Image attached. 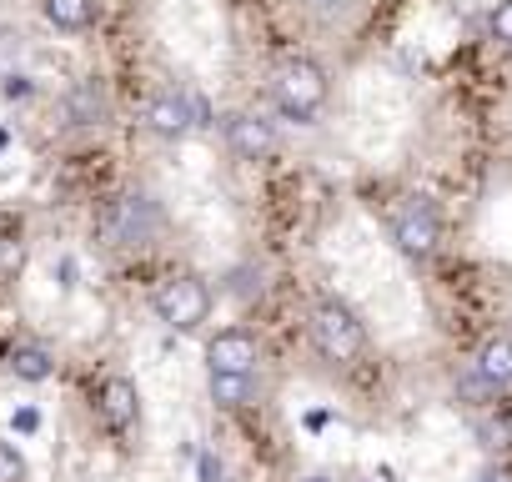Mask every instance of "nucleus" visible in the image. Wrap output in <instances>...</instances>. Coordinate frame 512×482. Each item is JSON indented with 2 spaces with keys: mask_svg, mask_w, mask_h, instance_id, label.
Segmentation results:
<instances>
[{
  "mask_svg": "<svg viewBox=\"0 0 512 482\" xmlns=\"http://www.w3.org/2000/svg\"><path fill=\"white\" fill-rule=\"evenodd\" d=\"M96 16V0H46V21L61 31H86Z\"/></svg>",
  "mask_w": 512,
  "mask_h": 482,
  "instance_id": "obj_14",
  "label": "nucleus"
},
{
  "mask_svg": "<svg viewBox=\"0 0 512 482\" xmlns=\"http://www.w3.org/2000/svg\"><path fill=\"white\" fill-rule=\"evenodd\" d=\"M256 362H262V347H256L251 332L231 327V332H216L206 342V372H236V377H251Z\"/></svg>",
  "mask_w": 512,
  "mask_h": 482,
  "instance_id": "obj_7",
  "label": "nucleus"
},
{
  "mask_svg": "<svg viewBox=\"0 0 512 482\" xmlns=\"http://www.w3.org/2000/svg\"><path fill=\"white\" fill-rule=\"evenodd\" d=\"M211 402L216 407H251L256 402V377H236V372H211Z\"/></svg>",
  "mask_w": 512,
  "mask_h": 482,
  "instance_id": "obj_12",
  "label": "nucleus"
},
{
  "mask_svg": "<svg viewBox=\"0 0 512 482\" xmlns=\"http://www.w3.org/2000/svg\"><path fill=\"white\" fill-rule=\"evenodd\" d=\"M96 407H101V422H106L111 432H131L136 417H141V397H136V387H131L126 377H106Z\"/></svg>",
  "mask_w": 512,
  "mask_h": 482,
  "instance_id": "obj_9",
  "label": "nucleus"
},
{
  "mask_svg": "<svg viewBox=\"0 0 512 482\" xmlns=\"http://www.w3.org/2000/svg\"><path fill=\"white\" fill-rule=\"evenodd\" d=\"M6 367H11V377H21V382H46V377L56 372V362H51V352H46L41 342H16L11 357H6Z\"/></svg>",
  "mask_w": 512,
  "mask_h": 482,
  "instance_id": "obj_11",
  "label": "nucleus"
},
{
  "mask_svg": "<svg viewBox=\"0 0 512 482\" xmlns=\"http://www.w3.org/2000/svg\"><path fill=\"white\" fill-rule=\"evenodd\" d=\"M307 6L322 16H342V11H352V0H307Z\"/></svg>",
  "mask_w": 512,
  "mask_h": 482,
  "instance_id": "obj_18",
  "label": "nucleus"
},
{
  "mask_svg": "<svg viewBox=\"0 0 512 482\" xmlns=\"http://www.w3.org/2000/svg\"><path fill=\"white\" fill-rule=\"evenodd\" d=\"M201 482H226V472H221L216 457H201Z\"/></svg>",
  "mask_w": 512,
  "mask_h": 482,
  "instance_id": "obj_19",
  "label": "nucleus"
},
{
  "mask_svg": "<svg viewBox=\"0 0 512 482\" xmlns=\"http://www.w3.org/2000/svg\"><path fill=\"white\" fill-rule=\"evenodd\" d=\"M151 307H156V317H161L171 332H196V327L211 317V287H206L201 277L181 272V277H166V282L156 287Z\"/></svg>",
  "mask_w": 512,
  "mask_h": 482,
  "instance_id": "obj_4",
  "label": "nucleus"
},
{
  "mask_svg": "<svg viewBox=\"0 0 512 482\" xmlns=\"http://www.w3.org/2000/svg\"><path fill=\"white\" fill-rule=\"evenodd\" d=\"M477 482H512V472H507V467H482Z\"/></svg>",
  "mask_w": 512,
  "mask_h": 482,
  "instance_id": "obj_21",
  "label": "nucleus"
},
{
  "mask_svg": "<svg viewBox=\"0 0 512 482\" xmlns=\"http://www.w3.org/2000/svg\"><path fill=\"white\" fill-rule=\"evenodd\" d=\"M196 126H206V101L201 96H191V91H161V96H151V106H146V131L151 136H161V141H181V136H191Z\"/></svg>",
  "mask_w": 512,
  "mask_h": 482,
  "instance_id": "obj_6",
  "label": "nucleus"
},
{
  "mask_svg": "<svg viewBox=\"0 0 512 482\" xmlns=\"http://www.w3.org/2000/svg\"><path fill=\"white\" fill-rule=\"evenodd\" d=\"M226 146H231L236 161H267V156L277 151V131H272V121H262V116L236 111V116H226Z\"/></svg>",
  "mask_w": 512,
  "mask_h": 482,
  "instance_id": "obj_8",
  "label": "nucleus"
},
{
  "mask_svg": "<svg viewBox=\"0 0 512 482\" xmlns=\"http://www.w3.org/2000/svg\"><path fill=\"white\" fill-rule=\"evenodd\" d=\"M0 482H26V457L11 442H0Z\"/></svg>",
  "mask_w": 512,
  "mask_h": 482,
  "instance_id": "obj_15",
  "label": "nucleus"
},
{
  "mask_svg": "<svg viewBox=\"0 0 512 482\" xmlns=\"http://www.w3.org/2000/svg\"><path fill=\"white\" fill-rule=\"evenodd\" d=\"M487 31H492L502 46H512V0H497V11L487 16Z\"/></svg>",
  "mask_w": 512,
  "mask_h": 482,
  "instance_id": "obj_17",
  "label": "nucleus"
},
{
  "mask_svg": "<svg viewBox=\"0 0 512 482\" xmlns=\"http://www.w3.org/2000/svg\"><path fill=\"white\" fill-rule=\"evenodd\" d=\"M231 292H236L241 302H256V297H262V272H256V267H241V272L231 277Z\"/></svg>",
  "mask_w": 512,
  "mask_h": 482,
  "instance_id": "obj_16",
  "label": "nucleus"
},
{
  "mask_svg": "<svg viewBox=\"0 0 512 482\" xmlns=\"http://www.w3.org/2000/svg\"><path fill=\"white\" fill-rule=\"evenodd\" d=\"M272 101H277L282 121L312 126L322 116V106H327V71L317 61H287L272 76Z\"/></svg>",
  "mask_w": 512,
  "mask_h": 482,
  "instance_id": "obj_1",
  "label": "nucleus"
},
{
  "mask_svg": "<svg viewBox=\"0 0 512 482\" xmlns=\"http://www.w3.org/2000/svg\"><path fill=\"white\" fill-rule=\"evenodd\" d=\"M66 116H71V126H96V121L106 116V96H101V86H96V81H81V86L66 96Z\"/></svg>",
  "mask_w": 512,
  "mask_h": 482,
  "instance_id": "obj_13",
  "label": "nucleus"
},
{
  "mask_svg": "<svg viewBox=\"0 0 512 482\" xmlns=\"http://www.w3.org/2000/svg\"><path fill=\"white\" fill-rule=\"evenodd\" d=\"M161 231V206L141 191H126V196H111L101 206V236L106 247H146V241Z\"/></svg>",
  "mask_w": 512,
  "mask_h": 482,
  "instance_id": "obj_3",
  "label": "nucleus"
},
{
  "mask_svg": "<svg viewBox=\"0 0 512 482\" xmlns=\"http://www.w3.org/2000/svg\"><path fill=\"white\" fill-rule=\"evenodd\" d=\"M312 337L327 362H357L367 352V327L342 297H322L312 307Z\"/></svg>",
  "mask_w": 512,
  "mask_h": 482,
  "instance_id": "obj_2",
  "label": "nucleus"
},
{
  "mask_svg": "<svg viewBox=\"0 0 512 482\" xmlns=\"http://www.w3.org/2000/svg\"><path fill=\"white\" fill-rule=\"evenodd\" d=\"M392 241H397V252L412 257V262H427L437 252V241H442V216L432 201L412 196L397 216H392Z\"/></svg>",
  "mask_w": 512,
  "mask_h": 482,
  "instance_id": "obj_5",
  "label": "nucleus"
},
{
  "mask_svg": "<svg viewBox=\"0 0 512 482\" xmlns=\"http://www.w3.org/2000/svg\"><path fill=\"white\" fill-rule=\"evenodd\" d=\"M16 427H21V432H36V427H41V412H31V407L16 412Z\"/></svg>",
  "mask_w": 512,
  "mask_h": 482,
  "instance_id": "obj_20",
  "label": "nucleus"
},
{
  "mask_svg": "<svg viewBox=\"0 0 512 482\" xmlns=\"http://www.w3.org/2000/svg\"><path fill=\"white\" fill-rule=\"evenodd\" d=\"M472 372L492 387V392H502V387H512V332H492L482 347H477V357H472Z\"/></svg>",
  "mask_w": 512,
  "mask_h": 482,
  "instance_id": "obj_10",
  "label": "nucleus"
}]
</instances>
